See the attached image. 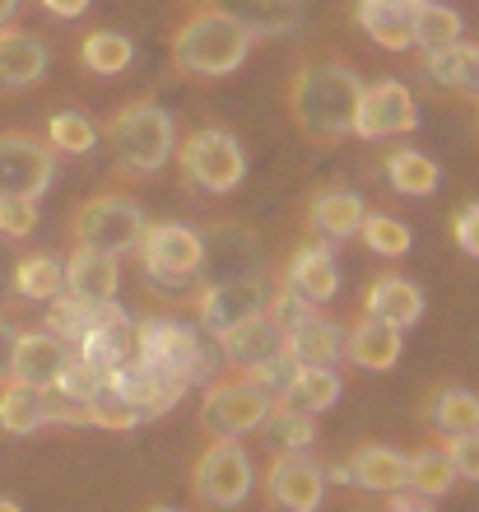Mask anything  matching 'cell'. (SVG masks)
<instances>
[{
    "label": "cell",
    "mask_w": 479,
    "mask_h": 512,
    "mask_svg": "<svg viewBox=\"0 0 479 512\" xmlns=\"http://www.w3.org/2000/svg\"><path fill=\"white\" fill-rule=\"evenodd\" d=\"M47 75V42L24 28H0V89H28Z\"/></svg>",
    "instance_id": "cell-21"
},
{
    "label": "cell",
    "mask_w": 479,
    "mask_h": 512,
    "mask_svg": "<svg viewBox=\"0 0 479 512\" xmlns=\"http://www.w3.org/2000/svg\"><path fill=\"white\" fill-rule=\"evenodd\" d=\"M200 503L210 508H238L247 494H252V457L238 438H219L200 452L196 475H191Z\"/></svg>",
    "instance_id": "cell-7"
},
{
    "label": "cell",
    "mask_w": 479,
    "mask_h": 512,
    "mask_svg": "<svg viewBox=\"0 0 479 512\" xmlns=\"http://www.w3.org/2000/svg\"><path fill=\"white\" fill-rule=\"evenodd\" d=\"M359 233H363V243L373 247L377 256H405L410 252V229L400 224V219H391V215H363V224H359Z\"/></svg>",
    "instance_id": "cell-38"
},
{
    "label": "cell",
    "mask_w": 479,
    "mask_h": 512,
    "mask_svg": "<svg viewBox=\"0 0 479 512\" xmlns=\"http://www.w3.org/2000/svg\"><path fill=\"white\" fill-rule=\"evenodd\" d=\"M42 405H47V424H94V401L70 396L61 387H42Z\"/></svg>",
    "instance_id": "cell-40"
},
{
    "label": "cell",
    "mask_w": 479,
    "mask_h": 512,
    "mask_svg": "<svg viewBox=\"0 0 479 512\" xmlns=\"http://www.w3.org/2000/svg\"><path fill=\"white\" fill-rule=\"evenodd\" d=\"M14 340H19V326L0 312V382L10 378V364H14Z\"/></svg>",
    "instance_id": "cell-46"
},
{
    "label": "cell",
    "mask_w": 479,
    "mask_h": 512,
    "mask_svg": "<svg viewBox=\"0 0 479 512\" xmlns=\"http://www.w3.org/2000/svg\"><path fill=\"white\" fill-rule=\"evenodd\" d=\"M47 424V405H42V387L5 378L0 382V429L5 433H38Z\"/></svg>",
    "instance_id": "cell-28"
},
{
    "label": "cell",
    "mask_w": 479,
    "mask_h": 512,
    "mask_svg": "<svg viewBox=\"0 0 479 512\" xmlns=\"http://www.w3.org/2000/svg\"><path fill=\"white\" fill-rule=\"evenodd\" d=\"M14 10H19V0H0V28L14 19Z\"/></svg>",
    "instance_id": "cell-51"
},
{
    "label": "cell",
    "mask_w": 479,
    "mask_h": 512,
    "mask_svg": "<svg viewBox=\"0 0 479 512\" xmlns=\"http://www.w3.org/2000/svg\"><path fill=\"white\" fill-rule=\"evenodd\" d=\"M66 359H70L66 340H56L52 331H19V340H14L10 378L28 382V387H52V382L61 378Z\"/></svg>",
    "instance_id": "cell-18"
},
{
    "label": "cell",
    "mask_w": 479,
    "mask_h": 512,
    "mask_svg": "<svg viewBox=\"0 0 479 512\" xmlns=\"http://www.w3.org/2000/svg\"><path fill=\"white\" fill-rule=\"evenodd\" d=\"M107 387L117 391L121 401L131 405L140 419H159V415H168L182 396H187V382L182 378H173V373H163V368H149V364H140L135 359L131 368H121L117 378L107 382Z\"/></svg>",
    "instance_id": "cell-15"
},
{
    "label": "cell",
    "mask_w": 479,
    "mask_h": 512,
    "mask_svg": "<svg viewBox=\"0 0 479 512\" xmlns=\"http://www.w3.org/2000/svg\"><path fill=\"white\" fill-rule=\"evenodd\" d=\"M38 229V201L28 196H0V233L5 238H28Z\"/></svg>",
    "instance_id": "cell-41"
},
{
    "label": "cell",
    "mask_w": 479,
    "mask_h": 512,
    "mask_svg": "<svg viewBox=\"0 0 479 512\" xmlns=\"http://www.w3.org/2000/svg\"><path fill=\"white\" fill-rule=\"evenodd\" d=\"M94 424H98V429H117L121 433V429H135V424H140V415H135L131 405L121 401L112 387H103L94 396Z\"/></svg>",
    "instance_id": "cell-42"
},
{
    "label": "cell",
    "mask_w": 479,
    "mask_h": 512,
    "mask_svg": "<svg viewBox=\"0 0 479 512\" xmlns=\"http://www.w3.org/2000/svg\"><path fill=\"white\" fill-rule=\"evenodd\" d=\"M345 354H349V359H354L359 368H373V373H386V368H396V359H400V326L368 317V322H359V326H354V331L345 336Z\"/></svg>",
    "instance_id": "cell-26"
},
{
    "label": "cell",
    "mask_w": 479,
    "mask_h": 512,
    "mask_svg": "<svg viewBox=\"0 0 479 512\" xmlns=\"http://www.w3.org/2000/svg\"><path fill=\"white\" fill-rule=\"evenodd\" d=\"M140 364L163 368V373L182 378L187 387H196V382L214 378L219 354L210 350V340L200 331H191L182 322H168V317H154V322L140 326Z\"/></svg>",
    "instance_id": "cell-4"
},
{
    "label": "cell",
    "mask_w": 479,
    "mask_h": 512,
    "mask_svg": "<svg viewBox=\"0 0 479 512\" xmlns=\"http://www.w3.org/2000/svg\"><path fill=\"white\" fill-rule=\"evenodd\" d=\"M75 238L80 247H94V252L121 256L135 252L140 238H145V210L126 196H98V201H84L80 215H75Z\"/></svg>",
    "instance_id": "cell-6"
},
{
    "label": "cell",
    "mask_w": 479,
    "mask_h": 512,
    "mask_svg": "<svg viewBox=\"0 0 479 512\" xmlns=\"http://www.w3.org/2000/svg\"><path fill=\"white\" fill-rule=\"evenodd\" d=\"M391 512H433V508H428V503L419 499L414 489H410V494H400V489H396V499H391Z\"/></svg>",
    "instance_id": "cell-50"
},
{
    "label": "cell",
    "mask_w": 479,
    "mask_h": 512,
    "mask_svg": "<svg viewBox=\"0 0 479 512\" xmlns=\"http://www.w3.org/2000/svg\"><path fill=\"white\" fill-rule=\"evenodd\" d=\"M340 401V378L331 368H293L270 410H293V415H321Z\"/></svg>",
    "instance_id": "cell-22"
},
{
    "label": "cell",
    "mask_w": 479,
    "mask_h": 512,
    "mask_svg": "<svg viewBox=\"0 0 479 512\" xmlns=\"http://www.w3.org/2000/svg\"><path fill=\"white\" fill-rule=\"evenodd\" d=\"M14 289L33 303H52V298L66 294V266L47 252H33L14 266Z\"/></svg>",
    "instance_id": "cell-30"
},
{
    "label": "cell",
    "mask_w": 479,
    "mask_h": 512,
    "mask_svg": "<svg viewBox=\"0 0 479 512\" xmlns=\"http://www.w3.org/2000/svg\"><path fill=\"white\" fill-rule=\"evenodd\" d=\"M177 163L187 182L200 191H233L247 177V154L228 131H196L187 135V145L177 149Z\"/></svg>",
    "instance_id": "cell-8"
},
{
    "label": "cell",
    "mask_w": 479,
    "mask_h": 512,
    "mask_svg": "<svg viewBox=\"0 0 479 512\" xmlns=\"http://www.w3.org/2000/svg\"><path fill=\"white\" fill-rule=\"evenodd\" d=\"M84 66L94 70V75H121V70L135 61V42L126 33H112V28H94L80 47Z\"/></svg>",
    "instance_id": "cell-34"
},
{
    "label": "cell",
    "mask_w": 479,
    "mask_h": 512,
    "mask_svg": "<svg viewBox=\"0 0 479 512\" xmlns=\"http://www.w3.org/2000/svg\"><path fill=\"white\" fill-rule=\"evenodd\" d=\"M117 289H121L117 256L94 252V247H75V256L66 261V294L98 308V303H112Z\"/></svg>",
    "instance_id": "cell-19"
},
{
    "label": "cell",
    "mask_w": 479,
    "mask_h": 512,
    "mask_svg": "<svg viewBox=\"0 0 479 512\" xmlns=\"http://www.w3.org/2000/svg\"><path fill=\"white\" fill-rule=\"evenodd\" d=\"M359 5H373V10H386V14H400V19H414V10L424 0H359Z\"/></svg>",
    "instance_id": "cell-48"
},
{
    "label": "cell",
    "mask_w": 479,
    "mask_h": 512,
    "mask_svg": "<svg viewBox=\"0 0 479 512\" xmlns=\"http://www.w3.org/2000/svg\"><path fill=\"white\" fill-rule=\"evenodd\" d=\"M456 243H461V252L475 256L479 261V201L466 205L461 215H456Z\"/></svg>",
    "instance_id": "cell-45"
},
{
    "label": "cell",
    "mask_w": 479,
    "mask_h": 512,
    "mask_svg": "<svg viewBox=\"0 0 479 512\" xmlns=\"http://www.w3.org/2000/svg\"><path fill=\"white\" fill-rule=\"evenodd\" d=\"M154 512H173V508H154Z\"/></svg>",
    "instance_id": "cell-53"
},
{
    "label": "cell",
    "mask_w": 479,
    "mask_h": 512,
    "mask_svg": "<svg viewBox=\"0 0 479 512\" xmlns=\"http://www.w3.org/2000/svg\"><path fill=\"white\" fill-rule=\"evenodd\" d=\"M266 415H270V391L256 387L252 378L210 382L205 405H200V424H205L214 438H242V433L261 429Z\"/></svg>",
    "instance_id": "cell-9"
},
{
    "label": "cell",
    "mask_w": 479,
    "mask_h": 512,
    "mask_svg": "<svg viewBox=\"0 0 479 512\" xmlns=\"http://www.w3.org/2000/svg\"><path fill=\"white\" fill-rule=\"evenodd\" d=\"M386 177H391V187L400 196H428V191H438L442 173L438 163L428 159L424 149H396L391 159H386Z\"/></svg>",
    "instance_id": "cell-32"
},
{
    "label": "cell",
    "mask_w": 479,
    "mask_h": 512,
    "mask_svg": "<svg viewBox=\"0 0 479 512\" xmlns=\"http://www.w3.org/2000/svg\"><path fill=\"white\" fill-rule=\"evenodd\" d=\"M349 480L368 494H396V489H405V452L386 443L359 447L349 461Z\"/></svg>",
    "instance_id": "cell-25"
},
{
    "label": "cell",
    "mask_w": 479,
    "mask_h": 512,
    "mask_svg": "<svg viewBox=\"0 0 479 512\" xmlns=\"http://www.w3.org/2000/svg\"><path fill=\"white\" fill-rule=\"evenodd\" d=\"M56 149L28 131H0V196L38 201L52 187Z\"/></svg>",
    "instance_id": "cell-11"
},
{
    "label": "cell",
    "mask_w": 479,
    "mask_h": 512,
    "mask_svg": "<svg viewBox=\"0 0 479 512\" xmlns=\"http://www.w3.org/2000/svg\"><path fill=\"white\" fill-rule=\"evenodd\" d=\"M219 354H224L228 364H238L242 373H252L256 364H270V359L284 354V331L270 322L266 312H256L247 322L219 331Z\"/></svg>",
    "instance_id": "cell-17"
},
{
    "label": "cell",
    "mask_w": 479,
    "mask_h": 512,
    "mask_svg": "<svg viewBox=\"0 0 479 512\" xmlns=\"http://www.w3.org/2000/svg\"><path fill=\"white\" fill-rule=\"evenodd\" d=\"M107 145L117 149V159L131 173H159L163 163L173 159V117L154 98H140V103H131V108H121L112 117Z\"/></svg>",
    "instance_id": "cell-3"
},
{
    "label": "cell",
    "mask_w": 479,
    "mask_h": 512,
    "mask_svg": "<svg viewBox=\"0 0 479 512\" xmlns=\"http://www.w3.org/2000/svg\"><path fill=\"white\" fill-rule=\"evenodd\" d=\"M410 33H414V47L424 52H442V47H456L461 42V14L452 5H438V0H424L410 19Z\"/></svg>",
    "instance_id": "cell-31"
},
{
    "label": "cell",
    "mask_w": 479,
    "mask_h": 512,
    "mask_svg": "<svg viewBox=\"0 0 479 512\" xmlns=\"http://www.w3.org/2000/svg\"><path fill=\"white\" fill-rule=\"evenodd\" d=\"M214 10L233 14L252 38H280V33H293V28H298L303 0H219Z\"/></svg>",
    "instance_id": "cell-23"
},
{
    "label": "cell",
    "mask_w": 479,
    "mask_h": 512,
    "mask_svg": "<svg viewBox=\"0 0 479 512\" xmlns=\"http://www.w3.org/2000/svg\"><path fill=\"white\" fill-rule=\"evenodd\" d=\"M363 196L354 191H321L312 201V229L326 233V238H354L363 224Z\"/></svg>",
    "instance_id": "cell-29"
},
{
    "label": "cell",
    "mask_w": 479,
    "mask_h": 512,
    "mask_svg": "<svg viewBox=\"0 0 479 512\" xmlns=\"http://www.w3.org/2000/svg\"><path fill=\"white\" fill-rule=\"evenodd\" d=\"M80 359L103 382H112L121 368H131L140 359V326L117 303H98V308H89V322L80 331Z\"/></svg>",
    "instance_id": "cell-5"
},
{
    "label": "cell",
    "mask_w": 479,
    "mask_h": 512,
    "mask_svg": "<svg viewBox=\"0 0 479 512\" xmlns=\"http://www.w3.org/2000/svg\"><path fill=\"white\" fill-rule=\"evenodd\" d=\"M461 89L479 94V42H475V47H466V42H461Z\"/></svg>",
    "instance_id": "cell-47"
},
{
    "label": "cell",
    "mask_w": 479,
    "mask_h": 512,
    "mask_svg": "<svg viewBox=\"0 0 479 512\" xmlns=\"http://www.w3.org/2000/svg\"><path fill=\"white\" fill-rule=\"evenodd\" d=\"M414 126H419V108H414V94L405 84H396V80L363 84L349 135H359V140H386V135H405V131H414Z\"/></svg>",
    "instance_id": "cell-12"
},
{
    "label": "cell",
    "mask_w": 479,
    "mask_h": 512,
    "mask_svg": "<svg viewBox=\"0 0 479 512\" xmlns=\"http://www.w3.org/2000/svg\"><path fill=\"white\" fill-rule=\"evenodd\" d=\"M0 512H24V508H19L14 499H0Z\"/></svg>",
    "instance_id": "cell-52"
},
{
    "label": "cell",
    "mask_w": 479,
    "mask_h": 512,
    "mask_svg": "<svg viewBox=\"0 0 479 512\" xmlns=\"http://www.w3.org/2000/svg\"><path fill=\"white\" fill-rule=\"evenodd\" d=\"M452 485H456V471L442 447H428V452L405 457V489H414L419 499H442Z\"/></svg>",
    "instance_id": "cell-33"
},
{
    "label": "cell",
    "mask_w": 479,
    "mask_h": 512,
    "mask_svg": "<svg viewBox=\"0 0 479 512\" xmlns=\"http://www.w3.org/2000/svg\"><path fill=\"white\" fill-rule=\"evenodd\" d=\"M266 303H270V294H266V275H261V280L205 284L196 298V312H200V322L219 336L228 326H238V322H247V317H256V312H266Z\"/></svg>",
    "instance_id": "cell-16"
},
{
    "label": "cell",
    "mask_w": 479,
    "mask_h": 512,
    "mask_svg": "<svg viewBox=\"0 0 479 512\" xmlns=\"http://www.w3.org/2000/svg\"><path fill=\"white\" fill-rule=\"evenodd\" d=\"M47 145L56 154H89L98 145V126L84 112H56L52 122H47Z\"/></svg>",
    "instance_id": "cell-36"
},
{
    "label": "cell",
    "mask_w": 479,
    "mask_h": 512,
    "mask_svg": "<svg viewBox=\"0 0 479 512\" xmlns=\"http://www.w3.org/2000/svg\"><path fill=\"white\" fill-rule=\"evenodd\" d=\"M252 33L224 10H196L187 24L177 28L173 38V61L187 75H200V80H214V75H233V70L247 61L252 52Z\"/></svg>",
    "instance_id": "cell-2"
},
{
    "label": "cell",
    "mask_w": 479,
    "mask_h": 512,
    "mask_svg": "<svg viewBox=\"0 0 479 512\" xmlns=\"http://www.w3.org/2000/svg\"><path fill=\"white\" fill-rule=\"evenodd\" d=\"M52 387L70 391V396H84V401H94V396L107 387V382L98 378V373H94V368H89V364H84L80 354H75V359H66V368H61V378H56Z\"/></svg>",
    "instance_id": "cell-44"
},
{
    "label": "cell",
    "mask_w": 479,
    "mask_h": 512,
    "mask_svg": "<svg viewBox=\"0 0 479 512\" xmlns=\"http://www.w3.org/2000/svg\"><path fill=\"white\" fill-rule=\"evenodd\" d=\"M140 256H145L149 275H159L168 284H182L200 270V233L187 224H145L140 238Z\"/></svg>",
    "instance_id": "cell-13"
},
{
    "label": "cell",
    "mask_w": 479,
    "mask_h": 512,
    "mask_svg": "<svg viewBox=\"0 0 479 512\" xmlns=\"http://www.w3.org/2000/svg\"><path fill=\"white\" fill-rule=\"evenodd\" d=\"M289 289L303 294L307 303L335 298V289H340V266H335V256L326 252V247H303L289 266Z\"/></svg>",
    "instance_id": "cell-27"
},
{
    "label": "cell",
    "mask_w": 479,
    "mask_h": 512,
    "mask_svg": "<svg viewBox=\"0 0 479 512\" xmlns=\"http://www.w3.org/2000/svg\"><path fill=\"white\" fill-rule=\"evenodd\" d=\"M196 275H205V284L261 280L266 275V247L256 243V233L242 229V224H214L210 238H200Z\"/></svg>",
    "instance_id": "cell-10"
},
{
    "label": "cell",
    "mask_w": 479,
    "mask_h": 512,
    "mask_svg": "<svg viewBox=\"0 0 479 512\" xmlns=\"http://www.w3.org/2000/svg\"><path fill=\"white\" fill-rule=\"evenodd\" d=\"M47 5V14H56V19H80L84 10H89V0H42Z\"/></svg>",
    "instance_id": "cell-49"
},
{
    "label": "cell",
    "mask_w": 479,
    "mask_h": 512,
    "mask_svg": "<svg viewBox=\"0 0 479 512\" xmlns=\"http://www.w3.org/2000/svg\"><path fill=\"white\" fill-rule=\"evenodd\" d=\"M284 359L293 368H335V359H345V331L312 312L307 322L284 331Z\"/></svg>",
    "instance_id": "cell-20"
},
{
    "label": "cell",
    "mask_w": 479,
    "mask_h": 512,
    "mask_svg": "<svg viewBox=\"0 0 479 512\" xmlns=\"http://www.w3.org/2000/svg\"><path fill=\"white\" fill-rule=\"evenodd\" d=\"M433 429L447 433V438H456V433H475L479 429V396L466 387H452L442 391L438 401H433Z\"/></svg>",
    "instance_id": "cell-35"
},
{
    "label": "cell",
    "mask_w": 479,
    "mask_h": 512,
    "mask_svg": "<svg viewBox=\"0 0 479 512\" xmlns=\"http://www.w3.org/2000/svg\"><path fill=\"white\" fill-rule=\"evenodd\" d=\"M359 28L377 42V47H386V52H405V47H414L410 19H400V14H386V10H373V5H359Z\"/></svg>",
    "instance_id": "cell-37"
},
{
    "label": "cell",
    "mask_w": 479,
    "mask_h": 512,
    "mask_svg": "<svg viewBox=\"0 0 479 512\" xmlns=\"http://www.w3.org/2000/svg\"><path fill=\"white\" fill-rule=\"evenodd\" d=\"M447 461H452L456 480H475L479 485V429L475 433H456V438H447Z\"/></svg>",
    "instance_id": "cell-43"
},
{
    "label": "cell",
    "mask_w": 479,
    "mask_h": 512,
    "mask_svg": "<svg viewBox=\"0 0 479 512\" xmlns=\"http://www.w3.org/2000/svg\"><path fill=\"white\" fill-rule=\"evenodd\" d=\"M363 308H368V317H377V322L414 326L424 317V289L414 280H400V275H382V280H373Z\"/></svg>",
    "instance_id": "cell-24"
},
{
    "label": "cell",
    "mask_w": 479,
    "mask_h": 512,
    "mask_svg": "<svg viewBox=\"0 0 479 512\" xmlns=\"http://www.w3.org/2000/svg\"><path fill=\"white\" fill-rule=\"evenodd\" d=\"M261 429H270L275 447H284V452H303V447H312V438H317L312 415H293V410H270Z\"/></svg>",
    "instance_id": "cell-39"
},
{
    "label": "cell",
    "mask_w": 479,
    "mask_h": 512,
    "mask_svg": "<svg viewBox=\"0 0 479 512\" xmlns=\"http://www.w3.org/2000/svg\"><path fill=\"white\" fill-rule=\"evenodd\" d=\"M326 485H331L326 471L312 457H303V452H280L266 471L270 499L280 503L284 512H317L321 499H326Z\"/></svg>",
    "instance_id": "cell-14"
},
{
    "label": "cell",
    "mask_w": 479,
    "mask_h": 512,
    "mask_svg": "<svg viewBox=\"0 0 479 512\" xmlns=\"http://www.w3.org/2000/svg\"><path fill=\"white\" fill-rule=\"evenodd\" d=\"M363 80L345 61H307L289 84V112L312 140H340L354 126Z\"/></svg>",
    "instance_id": "cell-1"
}]
</instances>
